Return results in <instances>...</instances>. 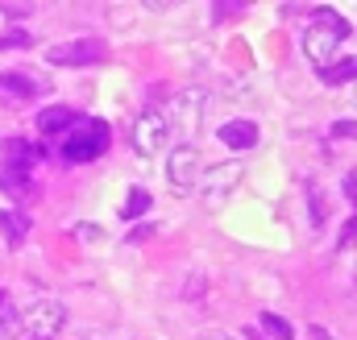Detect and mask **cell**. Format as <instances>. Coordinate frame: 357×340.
<instances>
[{
  "label": "cell",
  "instance_id": "8fae6325",
  "mask_svg": "<svg viewBox=\"0 0 357 340\" xmlns=\"http://www.w3.org/2000/svg\"><path fill=\"white\" fill-rule=\"evenodd\" d=\"M199 100H204V91H183V95H178V100H175V112L167 116V121H171V133L178 129V133L187 137V133L195 129V121H199V108H204Z\"/></svg>",
  "mask_w": 357,
  "mask_h": 340
},
{
  "label": "cell",
  "instance_id": "7a4b0ae2",
  "mask_svg": "<svg viewBox=\"0 0 357 340\" xmlns=\"http://www.w3.org/2000/svg\"><path fill=\"white\" fill-rule=\"evenodd\" d=\"M108 141H112V129H108V121H100V116H79L75 121V129L63 137V162H96L104 150H108Z\"/></svg>",
  "mask_w": 357,
  "mask_h": 340
},
{
  "label": "cell",
  "instance_id": "603a6c76",
  "mask_svg": "<svg viewBox=\"0 0 357 340\" xmlns=\"http://www.w3.org/2000/svg\"><path fill=\"white\" fill-rule=\"evenodd\" d=\"M312 340H333V337H328V328H312Z\"/></svg>",
  "mask_w": 357,
  "mask_h": 340
},
{
  "label": "cell",
  "instance_id": "5b68a950",
  "mask_svg": "<svg viewBox=\"0 0 357 340\" xmlns=\"http://www.w3.org/2000/svg\"><path fill=\"white\" fill-rule=\"evenodd\" d=\"M199 174H204L199 150H195L191 141L178 146L175 154H171V162H167V183H171V191H175V195H191V191L199 187Z\"/></svg>",
  "mask_w": 357,
  "mask_h": 340
},
{
  "label": "cell",
  "instance_id": "30bf717a",
  "mask_svg": "<svg viewBox=\"0 0 357 340\" xmlns=\"http://www.w3.org/2000/svg\"><path fill=\"white\" fill-rule=\"evenodd\" d=\"M216 137H220L229 150H254V146H258V125L245 121V116H237V121H225V125L216 129Z\"/></svg>",
  "mask_w": 357,
  "mask_h": 340
},
{
  "label": "cell",
  "instance_id": "9c48e42d",
  "mask_svg": "<svg viewBox=\"0 0 357 340\" xmlns=\"http://www.w3.org/2000/svg\"><path fill=\"white\" fill-rule=\"evenodd\" d=\"M75 121H79L75 108H67V104H50V108L38 112V133H42V137H67V133L75 129Z\"/></svg>",
  "mask_w": 357,
  "mask_h": 340
},
{
  "label": "cell",
  "instance_id": "44dd1931",
  "mask_svg": "<svg viewBox=\"0 0 357 340\" xmlns=\"http://www.w3.org/2000/svg\"><path fill=\"white\" fill-rule=\"evenodd\" d=\"M345 191H349V203L357 208V170H349V174H345Z\"/></svg>",
  "mask_w": 357,
  "mask_h": 340
},
{
  "label": "cell",
  "instance_id": "5bb4252c",
  "mask_svg": "<svg viewBox=\"0 0 357 340\" xmlns=\"http://www.w3.org/2000/svg\"><path fill=\"white\" fill-rule=\"evenodd\" d=\"M320 79H324V84H333V87L357 79V54H354V59H337L333 67H324V71H320Z\"/></svg>",
  "mask_w": 357,
  "mask_h": 340
},
{
  "label": "cell",
  "instance_id": "7402d4cb",
  "mask_svg": "<svg viewBox=\"0 0 357 340\" xmlns=\"http://www.w3.org/2000/svg\"><path fill=\"white\" fill-rule=\"evenodd\" d=\"M0 13H8V17H25L29 4H0Z\"/></svg>",
  "mask_w": 357,
  "mask_h": 340
},
{
  "label": "cell",
  "instance_id": "ba28073f",
  "mask_svg": "<svg viewBox=\"0 0 357 340\" xmlns=\"http://www.w3.org/2000/svg\"><path fill=\"white\" fill-rule=\"evenodd\" d=\"M241 183V162H220V167H212V170H204L199 174V195H204V203H220L233 187Z\"/></svg>",
  "mask_w": 357,
  "mask_h": 340
},
{
  "label": "cell",
  "instance_id": "8992f818",
  "mask_svg": "<svg viewBox=\"0 0 357 340\" xmlns=\"http://www.w3.org/2000/svg\"><path fill=\"white\" fill-rule=\"evenodd\" d=\"M100 59H104V42L100 38H71V42L46 50L50 67H88V63H100Z\"/></svg>",
  "mask_w": 357,
  "mask_h": 340
},
{
  "label": "cell",
  "instance_id": "9a60e30c",
  "mask_svg": "<svg viewBox=\"0 0 357 340\" xmlns=\"http://www.w3.org/2000/svg\"><path fill=\"white\" fill-rule=\"evenodd\" d=\"M142 212H150V191H146V187H129V195H125V203H121V216L133 220V216H142Z\"/></svg>",
  "mask_w": 357,
  "mask_h": 340
},
{
  "label": "cell",
  "instance_id": "ac0fdd59",
  "mask_svg": "<svg viewBox=\"0 0 357 340\" xmlns=\"http://www.w3.org/2000/svg\"><path fill=\"white\" fill-rule=\"evenodd\" d=\"M25 46H33V38H29L25 29H8V33H0V50H25Z\"/></svg>",
  "mask_w": 357,
  "mask_h": 340
},
{
  "label": "cell",
  "instance_id": "7c38bea8",
  "mask_svg": "<svg viewBox=\"0 0 357 340\" xmlns=\"http://www.w3.org/2000/svg\"><path fill=\"white\" fill-rule=\"evenodd\" d=\"M38 154H42V150H33L25 137H8V141L0 146V167H8V170H29L33 162H38Z\"/></svg>",
  "mask_w": 357,
  "mask_h": 340
},
{
  "label": "cell",
  "instance_id": "4fadbf2b",
  "mask_svg": "<svg viewBox=\"0 0 357 340\" xmlns=\"http://www.w3.org/2000/svg\"><path fill=\"white\" fill-rule=\"evenodd\" d=\"M0 229H4V241L8 245H21L25 233H29V220L21 212H0Z\"/></svg>",
  "mask_w": 357,
  "mask_h": 340
},
{
  "label": "cell",
  "instance_id": "ffe728a7",
  "mask_svg": "<svg viewBox=\"0 0 357 340\" xmlns=\"http://www.w3.org/2000/svg\"><path fill=\"white\" fill-rule=\"evenodd\" d=\"M333 137L337 141H357V121H337L333 125Z\"/></svg>",
  "mask_w": 357,
  "mask_h": 340
},
{
  "label": "cell",
  "instance_id": "3957f363",
  "mask_svg": "<svg viewBox=\"0 0 357 340\" xmlns=\"http://www.w3.org/2000/svg\"><path fill=\"white\" fill-rule=\"evenodd\" d=\"M67 324V307L59 299H38L25 311H17V332H25L29 340H54Z\"/></svg>",
  "mask_w": 357,
  "mask_h": 340
},
{
  "label": "cell",
  "instance_id": "52a82bcc",
  "mask_svg": "<svg viewBox=\"0 0 357 340\" xmlns=\"http://www.w3.org/2000/svg\"><path fill=\"white\" fill-rule=\"evenodd\" d=\"M42 91H46V79H38L29 67H21V71H4V75H0V104H8V108L33 100V95H42Z\"/></svg>",
  "mask_w": 357,
  "mask_h": 340
},
{
  "label": "cell",
  "instance_id": "6da1fadb",
  "mask_svg": "<svg viewBox=\"0 0 357 340\" xmlns=\"http://www.w3.org/2000/svg\"><path fill=\"white\" fill-rule=\"evenodd\" d=\"M349 33H354V29H349V21H345L337 8H316L312 21H307V29H303V54L324 71V67L337 63V50L345 46Z\"/></svg>",
  "mask_w": 357,
  "mask_h": 340
},
{
  "label": "cell",
  "instance_id": "e0dca14e",
  "mask_svg": "<svg viewBox=\"0 0 357 340\" xmlns=\"http://www.w3.org/2000/svg\"><path fill=\"white\" fill-rule=\"evenodd\" d=\"M262 328H266L274 340H291V324H287L282 316H274V311H266V316H262Z\"/></svg>",
  "mask_w": 357,
  "mask_h": 340
},
{
  "label": "cell",
  "instance_id": "d6986e66",
  "mask_svg": "<svg viewBox=\"0 0 357 340\" xmlns=\"http://www.w3.org/2000/svg\"><path fill=\"white\" fill-rule=\"evenodd\" d=\"M357 245V208H354V216L345 220V229H341V237H337V249L345 254V249H354Z\"/></svg>",
  "mask_w": 357,
  "mask_h": 340
},
{
  "label": "cell",
  "instance_id": "277c9868",
  "mask_svg": "<svg viewBox=\"0 0 357 340\" xmlns=\"http://www.w3.org/2000/svg\"><path fill=\"white\" fill-rule=\"evenodd\" d=\"M175 133H171V121H167V112L162 108H146L137 121H133V154H142V158H154L158 150H167V141H171Z\"/></svg>",
  "mask_w": 357,
  "mask_h": 340
},
{
  "label": "cell",
  "instance_id": "2e32d148",
  "mask_svg": "<svg viewBox=\"0 0 357 340\" xmlns=\"http://www.w3.org/2000/svg\"><path fill=\"white\" fill-rule=\"evenodd\" d=\"M17 332V307H13V295L0 291V340Z\"/></svg>",
  "mask_w": 357,
  "mask_h": 340
}]
</instances>
